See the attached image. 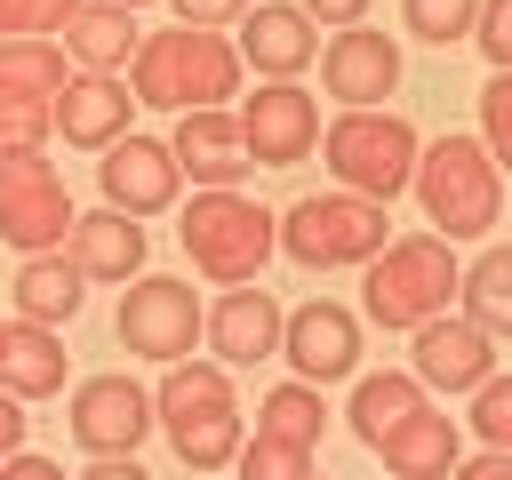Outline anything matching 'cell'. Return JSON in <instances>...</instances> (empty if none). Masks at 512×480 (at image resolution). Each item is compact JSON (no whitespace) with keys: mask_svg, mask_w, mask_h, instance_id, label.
<instances>
[{"mask_svg":"<svg viewBox=\"0 0 512 480\" xmlns=\"http://www.w3.org/2000/svg\"><path fill=\"white\" fill-rule=\"evenodd\" d=\"M320 80L344 112H384V96L400 88V48L392 32H368V24H344L320 56Z\"/></svg>","mask_w":512,"mask_h":480,"instance_id":"10","label":"cell"},{"mask_svg":"<svg viewBox=\"0 0 512 480\" xmlns=\"http://www.w3.org/2000/svg\"><path fill=\"white\" fill-rule=\"evenodd\" d=\"M72 80V56L56 40H0V96H40L56 104Z\"/></svg>","mask_w":512,"mask_h":480,"instance_id":"26","label":"cell"},{"mask_svg":"<svg viewBox=\"0 0 512 480\" xmlns=\"http://www.w3.org/2000/svg\"><path fill=\"white\" fill-rule=\"evenodd\" d=\"M240 64H256L264 80H296L312 56H320V32H312V16L296 8V0H256L248 16H240Z\"/></svg>","mask_w":512,"mask_h":480,"instance_id":"17","label":"cell"},{"mask_svg":"<svg viewBox=\"0 0 512 480\" xmlns=\"http://www.w3.org/2000/svg\"><path fill=\"white\" fill-rule=\"evenodd\" d=\"M0 480H64V464H48V456L16 448V456H0Z\"/></svg>","mask_w":512,"mask_h":480,"instance_id":"39","label":"cell"},{"mask_svg":"<svg viewBox=\"0 0 512 480\" xmlns=\"http://www.w3.org/2000/svg\"><path fill=\"white\" fill-rule=\"evenodd\" d=\"M80 0H0V40H48Z\"/></svg>","mask_w":512,"mask_h":480,"instance_id":"35","label":"cell"},{"mask_svg":"<svg viewBox=\"0 0 512 480\" xmlns=\"http://www.w3.org/2000/svg\"><path fill=\"white\" fill-rule=\"evenodd\" d=\"M464 264L440 232H416V240H384V256H368V320L376 328H424L448 312Z\"/></svg>","mask_w":512,"mask_h":480,"instance_id":"5","label":"cell"},{"mask_svg":"<svg viewBox=\"0 0 512 480\" xmlns=\"http://www.w3.org/2000/svg\"><path fill=\"white\" fill-rule=\"evenodd\" d=\"M192 336H200V296H192V280H168V272H144L128 296H120V344L128 352H144V360H184L192 352Z\"/></svg>","mask_w":512,"mask_h":480,"instance_id":"8","label":"cell"},{"mask_svg":"<svg viewBox=\"0 0 512 480\" xmlns=\"http://www.w3.org/2000/svg\"><path fill=\"white\" fill-rule=\"evenodd\" d=\"M248 16V0H176V24H192V32H216V24H240Z\"/></svg>","mask_w":512,"mask_h":480,"instance_id":"37","label":"cell"},{"mask_svg":"<svg viewBox=\"0 0 512 480\" xmlns=\"http://www.w3.org/2000/svg\"><path fill=\"white\" fill-rule=\"evenodd\" d=\"M64 232H72V192H64L56 160L0 152V240L24 256H48V248H64Z\"/></svg>","mask_w":512,"mask_h":480,"instance_id":"7","label":"cell"},{"mask_svg":"<svg viewBox=\"0 0 512 480\" xmlns=\"http://www.w3.org/2000/svg\"><path fill=\"white\" fill-rule=\"evenodd\" d=\"M416 408H424V384H416L408 368H384V376H360V384H352V432H360L368 448H376L384 432H400Z\"/></svg>","mask_w":512,"mask_h":480,"instance_id":"25","label":"cell"},{"mask_svg":"<svg viewBox=\"0 0 512 480\" xmlns=\"http://www.w3.org/2000/svg\"><path fill=\"white\" fill-rule=\"evenodd\" d=\"M64 264H72L80 280H128V272H144V224L120 216V208L72 216V232H64Z\"/></svg>","mask_w":512,"mask_h":480,"instance_id":"19","label":"cell"},{"mask_svg":"<svg viewBox=\"0 0 512 480\" xmlns=\"http://www.w3.org/2000/svg\"><path fill=\"white\" fill-rule=\"evenodd\" d=\"M80 272L64 264V248H48V256H24L16 264V320H32V328H56V320H72L80 312Z\"/></svg>","mask_w":512,"mask_h":480,"instance_id":"24","label":"cell"},{"mask_svg":"<svg viewBox=\"0 0 512 480\" xmlns=\"http://www.w3.org/2000/svg\"><path fill=\"white\" fill-rule=\"evenodd\" d=\"M128 104H136V96H128L112 72H72L64 96H56V128H64V144L104 152V144L128 136Z\"/></svg>","mask_w":512,"mask_h":480,"instance_id":"18","label":"cell"},{"mask_svg":"<svg viewBox=\"0 0 512 480\" xmlns=\"http://www.w3.org/2000/svg\"><path fill=\"white\" fill-rule=\"evenodd\" d=\"M472 432H480L496 456H512V376H488V384L472 392Z\"/></svg>","mask_w":512,"mask_h":480,"instance_id":"33","label":"cell"},{"mask_svg":"<svg viewBox=\"0 0 512 480\" xmlns=\"http://www.w3.org/2000/svg\"><path fill=\"white\" fill-rule=\"evenodd\" d=\"M80 480H152V472H144L136 456H96V464H88Z\"/></svg>","mask_w":512,"mask_h":480,"instance_id":"41","label":"cell"},{"mask_svg":"<svg viewBox=\"0 0 512 480\" xmlns=\"http://www.w3.org/2000/svg\"><path fill=\"white\" fill-rule=\"evenodd\" d=\"M240 144L256 168H296L320 144V104L296 80H264L256 96H240Z\"/></svg>","mask_w":512,"mask_h":480,"instance_id":"9","label":"cell"},{"mask_svg":"<svg viewBox=\"0 0 512 480\" xmlns=\"http://www.w3.org/2000/svg\"><path fill=\"white\" fill-rule=\"evenodd\" d=\"M24 424H32V416H24V400H16V392H0V456H16V448H24Z\"/></svg>","mask_w":512,"mask_h":480,"instance_id":"40","label":"cell"},{"mask_svg":"<svg viewBox=\"0 0 512 480\" xmlns=\"http://www.w3.org/2000/svg\"><path fill=\"white\" fill-rule=\"evenodd\" d=\"M56 32H64L56 48H64L80 72H120V64H136V48H144L136 16H128V8H112V0H80Z\"/></svg>","mask_w":512,"mask_h":480,"instance_id":"20","label":"cell"},{"mask_svg":"<svg viewBox=\"0 0 512 480\" xmlns=\"http://www.w3.org/2000/svg\"><path fill=\"white\" fill-rule=\"evenodd\" d=\"M152 424H168V440H176V456H184L192 472H224V464L240 456V440H248V424H240L232 400H224V408H168V416H152Z\"/></svg>","mask_w":512,"mask_h":480,"instance_id":"23","label":"cell"},{"mask_svg":"<svg viewBox=\"0 0 512 480\" xmlns=\"http://www.w3.org/2000/svg\"><path fill=\"white\" fill-rule=\"evenodd\" d=\"M152 432V392L128 376H88L72 392V440L88 456H136V440Z\"/></svg>","mask_w":512,"mask_h":480,"instance_id":"13","label":"cell"},{"mask_svg":"<svg viewBox=\"0 0 512 480\" xmlns=\"http://www.w3.org/2000/svg\"><path fill=\"white\" fill-rule=\"evenodd\" d=\"M480 144H488L496 168H512V72H496L480 88Z\"/></svg>","mask_w":512,"mask_h":480,"instance_id":"34","label":"cell"},{"mask_svg":"<svg viewBox=\"0 0 512 480\" xmlns=\"http://www.w3.org/2000/svg\"><path fill=\"white\" fill-rule=\"evenodd\" d=\"M280 352L296 360V384H336V376L360 368V320L344 304L312 296V304H296L280 320Z\"/></svg>","mask_w":512,"mask_h":480,"instance_id":"12","label":"cell"},{"mask_svg":"<svg viewBox=\"0 0 512 480\" xmlns=\"http://www.w3.org/2000/svg\"><path fill=\"white\" fill-rule=\"evenodd\" d=\"M0 392H16V400L64 392V344H56V328H32V320L0 328Z\"/></svg>","mask_w":512,"mask_h":480,"instance_id":"22","label":"cell"},{"mask_svg":"<svg viewBox=\"0 0 512 480\" xmlns=\"http://www.w3.org/2000/svg\"><path fill=\"white\" fill-rule=\"evenodd\" d=\"M296 8H304L312 24H336V32H344V24H368V0H296Z\"/></svg>","mask_w":512,"mask_h":480,"instance_id":"38","label":"cell"},{"mask_svg":"<svg viewBox=\"0 0 512 480\" xmlns=\"http://www.w3.org/2000/svg\"><path fill=\"white\" fill-rule=\"evenodd\" d=\"M408 376L432 384V392H480L496 376V336H480L464 312H440V320L416 328V368Z\"/></svg>","mask_w":512,"mask_h":480,"instance_id":"16","label":"cell"},{"mask_svg":"<svg viewBox=\"0 0 512 480\" xmlns=\"http://www.w3.org/2000/svg\"><path fill=\"white\" fill-rule=\"evenodd\" d=\"M392 216L376 208V200H360V192H312V200H296L288 216H280V248L304 264V272H344V264H368V256H384V232Z\"/></svg>","mask_w":512,"mask_h":480,"instance_id":"6","label":"cell"},{"mask_svg":"<svg viewBox=\"0 0 512 480\" xmlns=\"http://www.w3.org/2000/svg\"><path fill=\"white\" fill-rule=\"evenodd\" d=\"M376 456H384V472H392V480H448V472L464 464V448H456V416H440V408L424 400L400 432H384V440H376Z\"/></svg>","mask_w":512,"mask_h":480,"instance_id":"21","label":"cell"},{"mask_svg":"<svg viewBox=\"0 0 512 480\" xmlns=\"http://www.w3.org/2000/svg\"><path fill=\"white\" fill-rule=\"evenodd\" d=\"M96 176H104V208H120V216H160V208H176V184H184V168H176V152L160 136L104 144Z\"/></svg>","mask_w":512,"mask_h":480,"instance_id":"11","label":"cell"},{"mask_svg":"<svg viewBox=\"0 0 512 480\" xmlns=\"http://www.w3.org/2000/svg\"><path fill=\"white\" fill-rule=\"evenodd\" d=\"M112 8H128V16H136V8H152V0H112Z\"/></svg>","mask_w":512,"mask_h":480,"instance_id":"43","label":"cell"},{"mask_svg":"<svg viewBox=\"0 0 512 480\" xmlns=\"http://www.w3.org/2000/svg\"><path fill=\"white\" fill-rule=\"evenodd\" d=\"M320 384H280V392H264V408H256V432L264 440H288V448H320Z\"/></svg>","mask_w":512,"mask_h":480,"instance_id":"28","label":"cell"},{"mask_svg":"<svg viewBox=\"0 0 512 480\" xmlns=\"http://www.w3.org/2000/svg\"><path fill=\"white\" fill-rule=\"evenodd\" d=\"M232 400V376L216 368V360H168V376H160V392H152V408L168 416V408H224Z\"/></svg>","mask_w":512,"mask_h":480,"instance_id":"29","label":"cell"},{"mask_svg":"<svg viewBox=\"0 0 512 480\" xmlns=\"http://www.w3.org/2000/svg\"><path fill=\"white\" fill-rule=\"evenodd\" d=\"M176 240L216 288H248L264 256L280 248V216L256 208L248 192H192V208L176 216Z\"/></svg>","mask_w":512,"mask_h":480,"instance_id":"3","label":"cell"},{"mask_svg":"<svg viewBox=\"0 0 512 480\" xmlns=\"http://www.w3.org/2000/svg\"><path fill=\"white\" fill-rule=\"evenodd\" d=\"M416 152H424V136H416L400 112H336V120L320 128V160H328V176H336L344 192L376 200V208H392V192H408Z\"/></svg>","mask_w":512,"mask_h":480,"instance_id":"4","label":"cell"},{"mask_svg":"<svg viewBox=\"0 0 512 480\" xmlns=\"http://www.w3.org/2000/svg\"><path fill=\"white\" fill-rule=\"evenodd\" d=\"M168 152H176V168H184L200 192H240V176H256V160H248V144H240V112H224V104L184 112L176 136H168Z\"/></svg>","mask_w":512,"mask_h":480,"instance_id":"14","label":"cell"},{"mask_svg":"<svg viewBox=\"0 0 512 480\" xmlns=\"http://www.w3.org/2000/svg\"><path fill=\"white\" fill-rule=\"evenodd\" d=\"M0 328H8V320H0Z\"/></svg>","mask_w":512,"mask_h":480,"instance_id":"45","label":"cell"},{"mask_svg":"<svg viewBox=\"0 0 512 480\" xmlns=\"http://www.w3.org/2000/svg\"><path fill=\"white\" fill-rule=\"evenodd\" d=\"M232 464H240V480H304V472H312V448H288V440H264V432H248Z\"/></svg>","mask_w":512,"mask_h":480,"instance_id":"30","label":"cell"},{"mask_svg":"<svg viewBox=\"0 0 512 480\" xmlns=\"http://www.w3.org/2000/svg\"><path fill=\"white\" fill-rule=\"evenodd\" d=\"M224 96H240V48L224 32H192V24L144 32V48H136V104L208 112Z\"/></svg>","mask_w":512,"mask_h":480,"instance_id":"1","label":"cell"},{"mask_svg":"<svg viewBox=\"0 0 512 480\" xmlns=\"http://www.w3.org/2000/svg\"><path fill=\"white\" fill-rule=\"evenodd\" d=\"M448 480H512V456H496V448H488V456H472V464H456Z\"/></svg>","mask_w":512,"mask_h":480,"instance_id":"42","label":"cell"},{"mask_svg":"<svg viewBox=\"0 0 512 480\" xmlns=\"http://www.w3.org/2000/svg\"><path fill=\"white\" fill-rule=\"evenodd\" d=\"M304 480H328V472H304Z\"/></svg>","mask_w":512,"mask_h":480,"instance_id":"44","label":"cell"},{"mask_svg":"<svg viewBox=\"0 0 512 480\" xmlns=\"http://www.w3.org/2000/svg\"><path fill=\"white\" fill-rule=\"evenodd\" d=\"M408 184H416V200H424V216L440 224L448 248H456V240H480V232L504 216V168L488 160L480 136H440V144H424Z\"/></svg>","mask_w":512,"mask_h":480,"instance_id":"2","label":"cell"},{"mask_svg":"<svg viewBox=\"0 0 512 480\" xmlns=\"http://www.w3.org/2000/svg\"><path fill=\"white\" fill-rule=\"evenodd\" d=\"M472 40L488 48V64H496V72H512V0H480Z\"/></svg>","mask_w":512,"mask_h":480,"instance_id":"36","label":"cell"},{"mask_svg":"<svg viewBox=\"0 0 512 480\" xmlns=\"http://www.w3.org/2000/svg\"><path fill=\"white\" fill-rule=\"evenodd\" d=\"M56 136V104L40 96H0V152H40Z\"/></svg>","mask_w":512,"mask_h":480,"instance_id":"31","label":"cell"},{"mask_svg":"<svg viewBox=\"0 0 512 480\" xmlns=\"http://www.w3.org/2000/svg\"><path fill=\"white\" fill-rule=\"evenodd\" d=\"M280 304H272V288H224L208 312H200V336L216 344V368H256V360H272L280 352Z\"/></svg>","mask_w":512,"mask_h":480,"instance_id":"15","label":"cell"},{"mask_svg":"<svg viewBox=\"0 0 512 480\" xmlns=\"http://www.w3.org/2000/svg\"><path fill=\"white\" fill-rule=\"evenodd\" d=\"M456 296H464V320L480 336H512V248H488L480 264H464Z\"/></svg>","mask_w":512,"mask_h":480,"instance_id":"27","label":"cell"},{"mask_svg":"<svg viewBox=\"0 0 512 480\" xmlns=\"http://www.w3.org/2000/svg\"><path fill=\"white\" fill-rule=\"evenodd\" d=\"M400 16H408V32H416V40H432V48H448V40H464V32H472V16H480V0H408Z\"/></svg>","mask_w":512,"mask_h":480,"instance_id":"32","label":"cell"}]
</instances>
